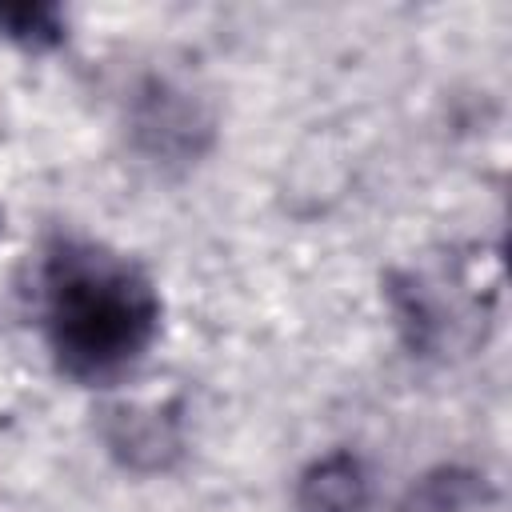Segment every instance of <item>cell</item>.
<instances>
[{"label": "cell", "mask_w": 512, "mask_h": 512, "mask_svg": "<svg viewBox=\"0 0 512 512\" xmlns=\"http://www.w3.org/2000/svg\"><path fill=\"white\" fill-rule=\"evenodd\" d=\"M40 320L68 380L112 384L152 348L160 296L136 260L96 240L56 236L40 264Z\"/></svg>", "instance_id": "cell-1"}, {"label": "cell", "mask_w": 512, "mask_h": 512, "mask_svg": "<svg viewBox=\"0 0 512 512\" xmlns=\"http://www.w3.org/2000/svg\"><path fill=\"white\" fill-rule=\"evenodd\" d=\"M104 444L132 472H160L180 456V420L168 408H108Z\"/></svg>", "instance_id": "cell-3"}, {"label": "cell", "mask_w": 512, "mask_h": 512, "mask_svg": "<svg viewBox=\"0 0 512 512\" xmlns=\"http://www.w3.org/2000/svg\"><path fill=\"white\" fill-rule=\"evenodd\" d=\"M128 132L148 160L192 164L212 144V112L192 88L168 76H148L132 96Z\"/></svg>", "instance_id": "cell-2"}, {"label": "cell", "mask_w": 512, "mask_h": 512, "mask_svg": "<svg viewBox=\"0 0 512 512\" xmlns=\"http://www.w3.org/2000/svg\"><path fill=\"white\" fill-rule=\"evenodd\" d=\"M496 508L500 500L488 476L460 464H440L424 472L400 504V512H496Z\"/></svg>", "instance_id": "cell-5"}, {"label": "cell", "mask_w": 512, "mask_h": 512, "mask_svg": "<svg viewBox=\"0 0 512 512\" xmlns=\"http://www.w3.org/2000/svg\"><path fill=\"white\" fill-rule=\"evenodd\" d=\"M0 36L20 44V48H56L68 36L64 12L48 0H32V4H0Z\"/></svg>", "instance_id": "cell-6"}, {"label": "cell", "mask_w": 512, "mask_h": 512, "mask_svg": "<svg viewBox=\"0 0 512 512\" xmlns=\"http://www.w3.org/2000/svg\"><path fill=\"white\" fill-rule=\"evenodd\" d=\"M368 496H372L368 468L352 452H328L296 484V500L304 512H364Z\"/></svg>", "instance_id": "cell-4"}]
</instances>
